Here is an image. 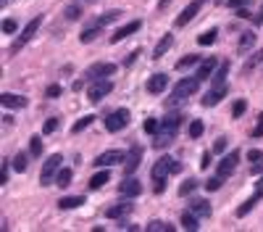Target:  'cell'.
<instances>
[{
  "label": "cell",
  "mask_w": 263,
  "mask_h": 232,
  "mask_svg": "<svg viewBox=\"0 0 263 232\" xmlns=\"http://www.w3.org/2000/svg\"><path fill=\"white\" fill-rule=\"evenodd\" d=\"M56 129H58V119H48V121H45V127H42V132L50 135V132H56Z\"/></svg>",
  "instance_id": "46"
},
{
  "label": "cell",
  "mask_w": 263,
  "mask_h": 232,
  "mask_svg": "<svg viewBox=\"0 0 263 232\" xmlns=\"http://www.w3.org/2000/svg\"><path fill=\"white\" fill-rule=\"evenodd\" d=\"M45 95H48V98H58V95H61V84H50Z\"/></svg>",
  "instance_id": "50"
},
{
  "label": "cell",
  "mask_w": 263,
  "mask_h": 232,
  "mask_svg": "<svg viewBox=\"0 0 263 232\" xmlns=\"http://www.w3.org/2000/svg\"><path fill=\"white\" fill-rule=\"evenodd\" d=\"M213 151H227V140H224V137H221V140H216V145H213Z\"/></svg>",
  "instance_id": "53"
},
{
  "label": "cell",
  "mask_w": 263,
  "mask_h": 232,
  "mask_svg": "<svg viewBox=\"0 0 263 232\" xmlns=\"http://www.w3.org/2000/svg\"><path fill=\"white\" fill-rule=\"evenodd\" d=\"M129 211H132V203H129V200H121V203L105 208V216H108V219H124Z\"/></svg>",
  "instance_id": "16"
},
{
  "label": "cell",
  "mask_w": 263,
  "mask_h": 232,
  "mask_svg": "<svg viewBox=\"0 0 263 232\" xmlns=\"http://www.w3.org/2000/svg\"><path fill=\"white\" fill-rule=\"evenodd\" d=\"M250 5V0H229V8H245Z\"/></svg>",
  "instance_id": "51"
},
{
  "label": "cell",
  "mask_w": 263,
  "mask_h": 232,
  "mask_svg": "<svg viewBox=\"0 0 263 232\" xmlns=\"http://www.w3.org/2000/svg\"><path fill=\"white\" fill-rule=\"evenodd\" d=\"M174 135H176V132H168V129H164V132H158V135H156L153 145H156V148H166V145H171Z\"/></svg>",
  "instance_id": "25"
},
{
  "label": "cell",
  "mask_w": 263,
  "mask_h": 232,
  "mask_svg": "<svg viewBox=\"0 0 263 232\" xmlns=\"http://www.w3.org/2000/svg\"><path fill=\"white\" fill-rule=\"evenodd\" d=\"M208 164H211V153H203V161H200V166H203V169H208Z\"/></svg>",
  "instance_id": "54"
},
{
  "label": "cell",
  "mask_w": 263,
  "mask_h": 232,
  "mask_svg": "<svg viewBox=\"0 0 263 232\" xmlns=\"http://www.w3.org/2000/svg\"><path fill=\"white\" fill-rule=\"evenodd\" d=\"M71 177H74L71 169L61 166V172L56 174V185H58V188H68V185H71Z\"/></svg>",
  "instance_id": "23"
},
{
  "label": "cell",
  "mask_w": 263,
  "mask_h": 232,
  "mask_svg": "<svg viewBox=\"0 0 263 232\" xmlns=\"http://www.w3.org/2000/svg\"><path fill=\"white\" fill-rule=\"evenodd\" d=\"M221 182H224V177H221V174H219V177H211V180L205 182V190H208V193L219 190V188H221Z\"/></svg>",
  "instance_id": "40"
},
{
  "label": "cell",
  "mask_w": 263,
  "mask_h": 232,
  "mask_svg": "<svg viewBox=\"0 0 263 232\" xmlns=\"http://www.w3.org/2000/svg\"><path fill=\"white\" fill-rule=\"evenodd\" d=\"M140 161H142V148H132L129 156H127V161H124V172H127V174H134V169L140 166Z\"/></svg>",
  "instance_id": "15"
},
{
  "label": "cell",
  "mask_w": 263,
  "mask_h": 232,
  "mask_svg": "<svg viewBox=\"0 0 263 232\" xmlns=\"http://www.w3.org/2000/svg\"><path fill=\"white\" fill-rule=\"evenodd\" d=\"M168 87V77L166 74H153L148 79V92H153V95H161Z\"/></svg>",
  "instance_id": "14"
},
{
  "label": "cell",
  "mask_w": 263,
  "mask_h": 232,
  "mask_svg": "<svg viewBox=\"0 0 263 232\" xmlns=\"http://www.w3.org/2000/svg\"><path fill=\"white\" fill-rule=\"evenodd\" d=\"M245 100H237V103H234V108H231V116H234V119H239V116H242L245 114Z\"/></svg>",
  "instance_id": "43"
},
{
  "label": "cell",
  "mask_w": 263,
  "mask_h": 232,
  "mask_svg": "<svg viewBox=\"0 0 263 232\" xmlns=\"http://www.w3.org/2000/svg\"><path fill=\"white\" fill-rule=\"evenodd\" d=\"M200 5H203V0H192V3L187 5V8H184L179 16H176V27H187L192 19L197 16V11H200Z\"/></svg>",
  "instance_id": "11"
},
{
  "label": "cell",
  "mask_w": 263,
  "mask_h": 232,
  "mask_svg": "<svg viewBox=\"0 0 263 232\" xmlns=\"http://www.w3.org/2000/svg\"><path fill=\"white\" fill-rule=\"evenodd\" d=\"M105 182H111V174H108V169H105V172H98L95 177H92V180H90V188H92V190H100Z\"/></svg>",
  "instance_id": "27"
},
{
  "label": "cell",
  "mask_w": 263,
  "mask_h": 232,
  "mask_svg": "<svg viewBox=\"0 0 263 232\" xmlns=\"http://www.w3.org/2000/svg\"><path fill=\"white\" fill-rule=\"evenodd\" d=\"M29 153H32V156H42V137L40 135H34L32 140H29Z\"/></svg>",
  "instance_id": "32"
},
{
  "label": "cell",
  "mask_w": 263,
  "mask_h": 232,
  "mask_svg": "<svg viewBox=\"0 0 263 232\" xmlns=\"http://www.w3.org/2000/svg\"><path fill=\"white\" fill-rule=\"evenodd\" d=\"M263 172V164H253V174H261Z\"/></svg>",
  "instance_id": "59"
},
{
  "label": "cell",
  "mask_w": 263,
  "mask_h": 232,
  "mask_svg": "<svg viewBox=\"0 0 263 232\" xmlns=\"http://www.w3.org/2000/svg\"><path fill=\"white\" fill-rule=\"evenodd\" d=\"M200 64V56H195V53H190V56H184L179 64H176V69H190V66H195Z\"/></svg>",
  "instance_id": "35"
},
{
  "label": "cell",
  "mask_w": 263,
  "mask_h": 232,
  "mask_svg": "<svg viewBox=\"0 0 263 232\" xmlns=\"http://www.w3.org/2000/svg\"><path fill=\"white\" fill-rule=\"evenodd\" d=\"M261 198H263V195H258V193H255V195H253V198H247V200H245V203H242V206H239V208H237V216H239V219H242V216H247V214H250V211H253V208H255V206H258V200H261Z\"/></svg>",
  "instance_id": "21"
},
{
  "label": "cell",
  "mask_w": 263,
  "mask_h": 232,
  "mask_svg": "<svg viewBox=\"0 0 263 232\" xmlns=\"http://www.w3.org/2000/svg\"><path fill=\"white\" fill-rule=\"evenodd\" d=\"M255 193H258V195H263V177L258 180V185H255Z\"/></svg>",
  "instance_id": "57"
},
{
  "label": "cell",
  "mask_w": 263,
  "mask_h": 232,
  "mask_svg": "<svg viewBox=\"0 0 263 232\" xmlns=\"http://www.w3.org/2000/svg\"><path fill=\"white\" fill-rule=\"evenodd\" d=\"M8 172H11V164L5 161V164H3V172H0V185H5V182H8Z\"/></svg>",
  "instance_id": "49"
},
{
  "label": "cell",
  "mask_w": 263,
  "mask_h": 232,
  "mask_svg": "<svg viewBox=\"0 0 263 232\" xmlns=\"http://www.w3.org/2000/svg\"><path fill=\"white\" fill-rule=\"evenodd\" d=\"M153 190H156V193H164V190H166V177H156V180H153Z\"/></svg>",
  "instance_id": "48"
},
{
  "label": "cell",
  "mask_w": 263,
  "mask_h": 232,
  "mask_svg": "<svg viewBox=\"0 0 263 232\" xmlns=\"http://www.w3.org/2000/svg\"><path fill=\"white\" fill-rule=\"evenodd\" d=\"M40 24H42V16H34L32 21H29V24H27L24 29H21L19 40H16V42H13V50H19V48H21V45H27L29 40H32V37H34V32H37V29H40Z\"/></svg>",
  "instance_id": "6"
},
{
  "label": "cell",
  "mask_w": 263,
  "mask_h": 232,
  "mask_svg": "<svg viewBox=\"0 0 263 232\" xmlns=\"http://www.w3.org/2000/svg\"><path fill=\"white\" fill-rule=\"evenodd\" d=\"M158 127H161L158 119H145V124H142V129H145V132H150V135L158 132Z\"/></svg>",
  "instance_id": "42"
},
{
  "label": "cell",
  "mask_w": 263,
  "mask_h": 232,
  "mask_svg": "<svg viewBox=\"0 0 263 232\" xmlns=\"http://www.w3.org/2000/svg\"><path fill=\"white\" fill-rule=\"evenodd\" d=\"M137 56H140V50H134V53H132V56H129L127 61H124V66H129V64H134V58H137Z\"/></svg>",
  "instance_id": "55"
},
{
  "label": "cell",
  "mask_w": 263,
  "mask_h": 232,
  "mask_svg": "<svg viewBox=\"0 0 263 232\" xmlns=\"http://www.w3.org/2000/svg\"><path fill=\"white\" fill-rule=\"evenodd\" d=\"M171 230H174L171 224H166V222H161V219H153L148 224V232H171Z\"/></svg>",
  "instance_id": "31"
},
{
  "label": "cell",
  "mask_w": 263,
  "mask_h": 232,
  "mask_svg": "<svg viewBox=\"0 0 263 232\" xmlns=\"http://www.w3.org/2000/svg\"><path fill=\"white\" fill-rule=\"evenodd\" d=\"M113 72H116V66H113V64H95V66H90V72H87V82L113 77Z\"/></svg>",
  "instance_id": "10"
},
{
  "label": "cell",
  "mask_w": 263,
  "mask_h": 232,
  "mask_svg": "<svg viewBox=\"0 0 263 232\" xmlns=\"http://www.w3.org/2000/svg\"><path fill=\"white\" fill-rule=\"evenodd\" d=\"M255 24H263V5H261V11H258V16H255Z\"/></svg>",
  "instance_id": "58"
},
{
  "label": "cell",
  "mask_w": 263,
  "mask_h": 232,
  "mask_svg": "<svg viewBox=\"0 0 263 232\" xmlns=\"http://www.w3.org/2000/svg\"><path fill=\"white\" fill-rule=\"evenodd\" d=\"M168 5H171V0H161V3H158V11H166Z\"/></svg>",
  "instance_id": "56"
},
{
  "label": "cell",
  "mask_w": 263,
  "mask_h": 232,
  "mask_svg": "<svg viewBox=\"0 0 263 232\" xmlns=\"http://www.w3.org/2000/svg\"><path fill=\"white\" fill-rule=\"evenodd\" d=\"M216 37H219V29H208V32H203L197 37V45H213Z\"/></svg>",
  "instance_id": "30"
},
{
  "label": "cell",
  "mask_w": 263,
  "mask_h": 232,
  "mask_svg": "<svg viewBox=\"0 0 263 232\" xmlns=\"http://www.w3.org/2000/svg\"><path fill=\"white\" fill-rule=\"evenodd\" d=\"M227 74H229V64H221L219 69H216V74H213V84H224Z\"/></svg>",
  "instance_id": "34"
},
{
  "label": "cell",
  "mask_w": 263,
  "mask_h": 232,
  "mask_svg": "<svg viewBox=\"0 0 263 232\" xmlns=\"http://www.w3.org/2000/svg\"><path fill=\"white\" fill-rule=\"evenodd\" d=\"M92 121H95V116H90V114H87V116H82V119L71 127V132H82V129H87V127L92 124Z\"/></svg>",
  "instance_id": "36"
},
{
  "label": "cell",
  "mask_w": 263,
  "mask_h": 232,
  "mask_svg": "<svg viewBox=\"0 0 263 232\" xmlns=\"http://www.w3.org/2000/svg\"><path fill=\"white\" fill-rule=\"evenodd\" d=\"M171 45H174V35H164L161 37V42L156 45V50H153V58H164L168 50H171Z\"/></svg>",
  "instance_id": "18"
},
{
  "label": "cell",
  "mask_w": 263,
  "mask_h": 232,
  "mask_svg": "<svg viewBox=\"0 0 263 232\" xmlns=\"http://www.w3.org/2000/svg\"><path fill=\"white\" fill-rule=\"evenodd\" d=\"M179 124H182V116H179V114H171L168 119L161 121V127L168 129V132H176V129H179Z\"/></svg>",
  "instance_id": "28"
},
{
  "label": "cell",
  "mask_w": 263,
  "mask_h": 232,
  "mask_svg": "<svg viewBox=\"0 0 263 232\" xmlns=\"http://www.w3.org/2000/svg\"><path fill=\"white\" fill-rule=\"evenodd\" d=\"M121 161H127V156H124L121 151H105V153H100V156L92 161L95 166L100 169H108V166H116V164H121Z\"/></svg>",
  "instance_id": "7"
},
{
  "label": "cell",
  "mask_w": 263,
  "mask_h": 232,
  "mask_svg": "<svg viewBox=\"0 0 263 232\" xmlns=\"http://www.w3.org/2000/svg\"><path fill=\"white\" fill-rule=\"evenodd\" d=\"M182 227H184V230H197V227H200V224H197V214L192 211V208L182 214Z\"/></svg>",
  "instance_id": "24"
},
{
  "label": "cell",
  "mask_w": 263,
  "mask_h": 232,
  "mask_svg": "<svg viewBox=\"0 0 263 232\" xmlns=\"http://www.w3.org/2000/svg\"><path fill=\"white\" fill-rule=\"evenodd\" d=\"M0 103H3L5 108H24L27 106V98L13 95V92H3V95H0Z\"/></svg>",
  "instance_id": "17"
},
{
  "label": "cell",
  "mask_w": 263,
  "mask_h": 232,
  "mask_svg": "<svg viewBox=\"0 0 263 232\" xmlns=\"http://www.w3.org/2000/svg\"><path fill=\"white\" fill-rule=\"evenodd\" d=\"M61 166H64V156H58V153L45 161V166H42V172H40V185H42V188H45V185L56 182V174L61 172Z\"/></svg>",
  "instance_id": "2"
},
{
  "label": "cell",
  "mask_w": 263,
  "mask_h": 232,
  "mask_svg": "<svg viewBox=\"0 0 263 232\" xmlns=\"http://www.w3.org/2000/svg\"><path fill=\"white\" fill-rule=\"evenodd\" d=\"M195 188H197V180H192V177H190V180H184V182L179 185V195H190Z\"/></svg>",
  "instance_id": "38"
},
{
  "label": "cell",
  "mask_w": 263,
  "mask_h": 232,
  "mask_svg": "<svg viewBox=\"0 0 263 232\" xmlns=\"http://www.w3.org/2000/svg\"><path fill=\"white\" fill-rule=\"evenodd\" d=\"M119 193L127 195V198H137L142 193V182L134 180V177H124V182L119 185Z\"/></svg>",
  "instance_id": "9"
},
{
  "label": "cell",
  "mask_w": 263,
  "mask_h": 232,
  "mask_svg": "<svg viewBox=\"0 0 263 232\" xmlns=\"http://www.w3.org/2000/svg\"><path fill=\"white\" fill-rule=\"evenodd\" d=\"M16 27H19V24H16L13 19H5V21H3V32H5V35H13V32H16Z\"/></svg>",
  "instance_id": "45"
},
{
  "label": "cell",
  "mask_w": 263,
  "mask_h": 232,
  "mask_svg": "<svg viewBox=\"0 0 263 232\" xmlns=\"http://www.w3.org/2000/svg\"><path fill=\"white\" fill-rule=\"evenodd\" d=\"M100 29H103V24H100V21H98V24H95V27L84 29V32L79 35V42H82V45H84V42H92V40H95V37L100 35Z\"/></svg>",
  "instance_id": "26"
},
{
  "label": "cell",
  "mask_w": 263,
  "mask_h": 232,
  "mask_svg": "<svg viewBox=\"0 0 263 232\" xmlns=\"http://www.w3.org/2000/svg\"><path fill=\"white\" fill-rule=\"evenodd\" d=\"M247 158H250V164H263V153L250 148V153H247Z\"/></svg>",
  "instance_id": "44"
},
{
  "label": "cell",
  "mask_w": 263,
  "mask_h": 232,
  "mask_svg": "<svg viewBox=\"0 0 263 232\" xmlns=\"http://www.w3.org/2000/svg\"><path fill=\"white\" fill-rule=\"evenodd\" d=\"M84 203V198L82 195H66V198H61L58 200V206L64 208V211H68V208H79Z\"/></svg>",
  "instance_id": "22"
},
{
  "label": "cell",
  "mask_w": 263,
  "mask_h": 232,
  "mask_svg": "<svg viewBox=\"0 0 263 232\" xmlns=\"http://www.w3.org/2000/svg\"><path fill=\"white\" fill-rule=\"evenodd\" d=\"M213 69H216V58H205V61H200V69H197V79L203 82L208 79V77H213Z\"/></svg>",
  "instance_id": "19"
},
{
  "label": "cell",
  "mask_w": 263,
  "mask_h": 232,
  "mask_svg": "<svg viewBox=\"0 0 263 232\" xmlns=\"http://www.w3.org/2000/svg\"><path fill=\"white\" fill-rule=\"evenodd\" d=\"M190 208L195 211L197 216H211V203L203 198H195V200H190Z\"/></svg>",
  "instance_id": "20"
},
{
  "label": "cell",
  "mask_w": 263,
  "mask_h": 232,
  "mask_svg": "<svg viewBox=\"0 0 263 232\" xmlns=\"http://www.w3.org/2000/svg\"><path fill=\"white\" fill-rule=\"evenodd\" d=\"M197 87H200L197 74H195V77H187V79H179V82H176V87H174V92H171V100H168V103H171V106H174V103H182L184 98L195 95Z\"/></svg>",
  "instance_id": "1"
},
{
  "label": "cell",
  "mask_w": 263,
  "mask_h": 232,
  "mask_svg": "<svg viewBox=\"0 0 263 232\" xmlns=\"http://www.w3.org/2000/svg\"><path fill=\"white\" fill-rule=\"evenodd\" d=\"M103 121H105V129H108V132H121V129L129 124V111H127V108H119V111L108 114Z\"/></svg>",
  "instance_id": "5"
},
{
  "label": "cell",
  "mask_w": 263,
  "mask_h": 232,
  "mask_svg": "<svg viewBox=\"0 0 263 232\" xmlns=\"http://www.w3.org/2000/svg\"><path fill=\"white\" fill-rule=\"evenodd\" d=\"M224 98H227V84H213V87L205 92V98H203V106H205V108H211V106H219Z\"/></svg>",
  "instance_id": "8"
},
{
  "label": "cell",
  "mask_w": 263,
  "mask_h": 232,
  "mask_svg": "<svg viewBox=\"0 0 263 232\" xmlns=\"http://www.w3.org/2000/svg\"><path fill=\"white\" fill-rule=\"evenodd\" d=\"M258 64H263V50H258V53H255V56H253V58L245 64V74H250V72H253V69L258 66Z\"/></svg>",
  "instance_id": "37"
},
{
  "label": "cell",
  "mask_w": 263,
  "mask_h": 232,
  "mask_svg": "<svg viewBox=\"0 0 263 232\" xmlns=\"http://www.w3.org/2000/svg\"><path fill=\"white\" fill-rule=\"evenodd\" d=\"M27 166H29L27 153H19V156L13 158V169H16V172H27Z\"/></svg>",
  "instance_id": "39"
},
{
  "label": "cell",
  "mask_w": 263,
  "mask_h": 232,
  "mask_svg": "<svg viewBox=\"0 0 263 232\" xmlns=\"http://www.w3.org/2000/svg\"><path fill=\"white\" fill-rule=\"evenodd\" d=\"M64 13H66V19H71V21H74V19H79V13H82V11H79V5H68Z\"/></svg>",
  "instance_id": "47"
},
{
  "label": "cell",
  "mask_w": 263,
  "mask_h": 232,
  "mask_svg": "<svg viewBox=\"0 0 263 232\" xmlns=\"http://www.w3.org/2000/svg\"><path fill=\"white\" fill-rule=\"evenodd\" d=\"M237 164H239V153H237V151L227 153V156L219 161V174H221V177H229V174L237 169Z\"/></svg>",
  "instance_id": "12"
},
{
  "label": "cell",
  "mask_w": 263,
  "mask_h": 232,
  "mask_svg": "<svg viewBox=\"0 0 263 232\" xmlns=\"http://www.w3.org/2000/svg\"><path fill=\"white\" fill-rule=\"evenodd\" d=\"M255 45V35L253 32H242V37H239V53H247Z\"/></svg>",
  "instance_id": "29"
},
{
  "label": "cell",
  "mask_w": 263,
  "mask_h": 232,
  "mask_svg": "<svg viewBox=\"0 0 263 232\" xmlns=\"http://www.w3.org/2000/svg\"><path fill=\"white\" fill-rule=\"evenodd\" d=\"M74 3H79V0H74Z\"/></svg>",
  "instance_id": "60"
},
{
  "label": "cell",
  "mask_w": 263,
  "mask_h": 232,
  "mask_svg": "<svg viewBox=\"0 0 263 232\" xmlns=\"http://www.w3.org/2000/svg\"><path fill=\"white\" fill-rule=\"evenodd\" d=\"M140 27H142V21H129L127 27L116 29V35L111 37V42H121V40H127V37H132L134 32H140Z\"/></svg>",
  "instance_id": "13"
},
{
  "label": "cell",
  "mask_w": 263,
  "mask_h": 232,
  "mask_svg": "<svg viewBox=\"0 0 263 232\" xmlns=\"http://www.w3.org/2000/svg\"><path fill=\"white\" fill-rule=\"evenodd\" d=\"M116 19H121V11H108L105 16H100V24H111V21H116Z\"/></svg>",
  "instance_id": "41"
},
{
  "label": "cell",
  "mask_w": 263,
  "mask_h": 232,
  "mask_svg": "<svg viewBox=\"0 0 263 232\" xmlns=\"http://www.w3.org/2000/svg\"><path fill=\"white\" fill-rule=\"evenodd\" d=\"M253 137H263V116L258 119V124H255V129H253Z\"/></svg>",
  "instance_id": "52"
},
{
  "label": "cell",
  "mask_w": 263,
  "mask_h": 232,
  "mask_svg": "<svg viewBox=\"0 0 263 232\" xmlns=\"http://www.w3.org/2000/svg\"><path fill=\"white\" fill-rule=\"evenodd\" d=\"M111 90H113V82L108 79H95L90 84V90H87V98H90V103H100L105 95H111Z\"/></svg>",
  "instance_id": "3"
},
{
  "label": "cell",
  "mask_w": 263,
  "mask_h": 232,
  "mask_svg": "<svg viewBox=\"0 0 263 232\" xmlns=\"http://www.w3.org/2000/svg\"><path fill=\"white\" fill-rule=\"evenodd\" d=\"M176 172H182V164L176 158H171V156H164V158L156 161V166H153V180H156V177L176 174Z\"/></svg>",
  "instance_id": "4"
},
{
  "label": "cell",
  "mask_w": 263,
  "mask_h": 232,
  "mask_svg": "<svg viewBox=\"0 0 263 232\" xmlns=\"http://www.w3.org/2000/svg\"><path fill=\"white\" fill-rule=\"evenodd\" d=\"M203 129L205 127H203V121H200V119H192L190 121V137H192V140H197V137L203 135Z\"/></svg>",
  "instance_id": "33"
}]
</instances>
